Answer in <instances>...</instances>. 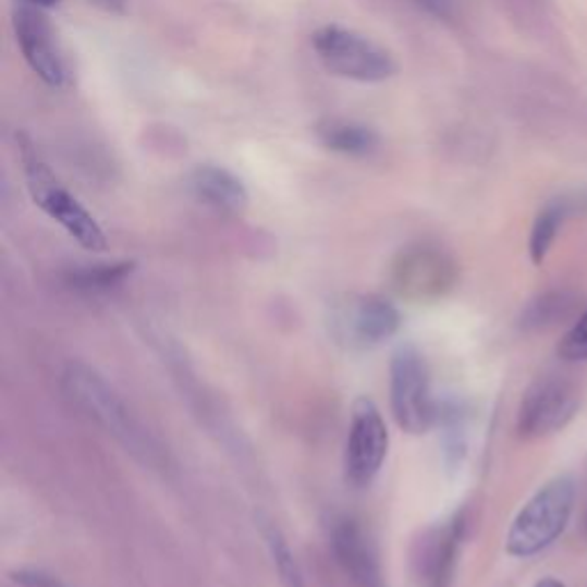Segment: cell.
<instances>
[{
  "instance_id": "cell-9",
  "label": "cell",
  "mask_w": 587,
  "mask_h": 587,
  "mask_svg": "<svg viewBox=\"0 0 587 587\" xmlns=\"http://www.w3.org/2000/svg\"><path fill=\"white\" fill-rule=\"evenodd\" d=\"M390 433L375 400L358 398L352 406L344 445V475L354 487H369L383 468Z\"/></svg>"
},
{
  "instance_id": "cell-23",
  "label": "cell",
  "mask_w": 587,
  "mask_h": 587,
  "mask_svg": "<svg viewBox=\"0 0 587 587\" xmlns=\"http://www.w3.org/2000/svg\"><path fill=\"white\" fill-rule=\"evenodd\" d=\"M19 3L33 5V8H39V10H51V8L60 5V0H19Z\"/></svg>"
},
{
  "instance_id": "cell-12",
  "label": "cell",
  "mask_w": 587,
  "mask_h": 587,
  "mask_svg": "<svg viewBox=\"0 0 587 587\" xmlns=\"http://www.w3.org/2000/svg\"><path fill=\"white\" fill-rule=\"evenodd\" d=\"M331 549L342 572L356 587H386L375 543L356 518L340 516L333 521Z\"/></svg>"
},
{
  "instance_id": "cell-1",
  "label": "cell",
  "mask_w": 587,
  "mask_h": 587,
  "mask_svg": "<svg viewBox=\"0 0 587 587\" xmlns=\"http://www.w3.org/2000/svg\"><path fill=\"white\" fill-rule=\"evenodd\" d=\"M62 390L68 400L83 413L85 418L99 425L106 433L122 443L126 452L138 456L149 466H159L161 452L157 441L126 406L118 390L108 383L95 367L85 363H70L62 372Z\"/></svg>"
},
{
  "instance_id": "cell-3",
  "label": "cell",
  "mask_w": 587,
  "mask_h": 587,
  "mask_svg": "<svg viewBox=\"0 0 587 587\" xmlns=\"http://www.w3.org/2000/svg\"><path fill=\"white\" fill-rule=\"evenodd\" d=\"M574 498L576 485L572 477H553L514 516L505 537V551L521 560L547 551L567 528L574 512Z\"/></svg>"
},
{
  "instance_id": "cell-14",
  "label": "cell",
  "mask_w": 587,
  "mask_h": 587,
  "mask_svg": "<svg viewBox=\"0 0 587 587\" xmlns=\"http://www.w3.org/2000/svg\"><path fill=\"white\" fill-rule=\"evenodd\" d=\"M319 143L335 155L363 159L379 149V134L372 126L344 118H323L315 124Z\"/></svg>"
},
{
  "instance_id": "cell-2",
  "label": "cell",
  "mask_w": 587,
  "mask_h": 587,
  "mask_svg": "<svg viewBox=\"0 0 587 587\" xmlns=\"http://www.w3.org/2000/svg\"><path fill=\"white\" fill-rule=\"evenodd\" d=\"M16 143L33 203L45 211L51 221H56L64 232H68L81 248L93 253L106 250L108 239L95 216L62 186V182L56 178V172L39 157L37 147L30 143L26 134H19Z\"/></svg>"
},
{
  "instance_id": "cell-19",
  "label": "cell",
  "mask_w": 587,
  "mask_h": 587,
  "mask_svg": "<svg viewBox=\"0 0 587 587\" xmlns=\"http://www.w3.org/2000/svg\"><path fill=\"white\" fill-rule=\"evenodd\" d=\"M558 356L567 363L587 360V310L574 321L572 329L560 340Z\"/></svg>"
},
{
  "instance_id": "cell-20",
  "label": "cell",
  "mask_w": 587,
  "mask_h": 587,
  "mask_svg": "<svg viewBox=\"0 0 587 587\" xmlns=\"http://www.w3.org/2000/svg\"><path fill=\"white\" fill-rule=\"evenodd\" d=\"M411 3H416L420 10L429 12L437 19H443V21L454 19V0H411Z\"/></svg>"
},
{
  "instance_id": "cell-25",
  "label": "cell",
  "mask_w": 587,
  "mask_h": 587,
  "mask_svg": "<svg viewBox=\"0 0 587 587\" xmlns=\"http://www.w3.org/2000/svg\"><path fill=\"white\" fill-rule=\"evenodd\" d=\"M585 526H587V521H585Z\"/></svg>"
},
{
  "instance_id": "cell-6",
  "label": "cell",
  "mask_w": 587,
  "mask_h": 587,
  "mask_svg": "<svg viewBox=\"0 0 587 587\" xmlns=\"http://www.w3.org/2000/svg\"><path fill=\"white\" fill-rule=\"evenodd\" d=\"M390 408L395 423L413 437L429 431L437 420L431 372L418 346L402 344L390 358Z\"/></svg>"
},
{
  "instance_id": "cell-11",
  "label": "cell",
  "mask_w": 587,
  "mask_h": 587,
  "mask_svg": "<svg viewBox=\"0 0 587 587\" xmlns=\"http://www.w3.org/2000/svg\"><path fill=\"white\" fill-rule=\"evenodd\" d=\"M466 533L464 514L427 528L413 543V574L420 587H452Z\"/></svg>"
},
{
  "instance_id": "cell-16",
  "label": "cell",
  "mask_w": 587,
  "mask_h": 587,
  "mask_svg": "<svg viewBox=\"0 0 587 587\" xmlns=\"http://www.w3.org/2000/svg\"><path fill=\"white\" fill-rule=\"evenodd\" d=\"M576 211V203L570 198H555L551 203L543 205L537 213V219L530 230V242H528V253L535 265H541L547 255L551 253L558 232L562 230L564 221Z\"/></svg>"
},
{
  "instance_id": "cell-7",
  "label": "cell",
  "mask_w": 587,
  "mask_h": 587,
  "mask_svg": "<svg viewBox=\"0 0 587 587\" xmlns=\"http://www.w3.org/2000/svg\"><path fill=\"white\" fill-rule=\"evenodd\" d=\"M460 280V267L439 246L416 244L404 248L390 269V282L398 296L413 303L445 298Z\"/></svg>"
},
{
  "instance_id": "cell-18",
  "label": "cell",
  "mask_w": 587,
  "mask_h": 587,
  "mask_svg": "<svg viewBox=\"0 0 587 587\" xmlns=\"http://www.w3.org/2000/svg\"><path fill=\"white\" fill-rule=\"evenodd\" d=\"M267 541H269V549H271V555H273V562H276V570H278V576L282 580V585L285 587H306L303 585V576H301V570L298 564L288 547L285 537L280 535L278 528H269L267 530Z\"/></svg>"
},
{
  "instance_id": "cell-5",
  "label": "cell",
  "mask_w": 587,
  "mask_h": 587,
  "mask_svg": "<svg viewBox=\"0 0 587 587\" xmlns=\"http://www.w3.org/2000/svg\"><path fill=\"white\" fill-rule=\"evenodd\" d=\"M313 49L326 70L346 81L383 83L398 74L393 56L350 28L321 26L313 35Z\"/></svg>"
},
{
  "instance_id": "cell-22",
  "label": "cell",
  "mask_w": 587,
  "mask_h": 587,
  "mask_svg": "<svg viewBox=\"0 0 587 587\" xmlns=\"http://www.w3.org/2000/svg\"><path fill=\"white\" fill-rule=\"evenodd\" d=\"M93 5H97L99 10L103 12H111V14H120L124 12V5H126V0H90Z\"/></svg>"
},
{
  "instance_id": "cell-21",
  "label": "cell",
  "mask_w": 587,
  "mask_h": 587,
  "mask_svg": "<svg viewBox=\"0 0 587 587\" xmlns=\"http://www.w3.org/2000/svg\"><path fill=\"white\" fill-rule=\"evenodd\" d=\"M16 583L24 585V587H62L56 578L45 576L39 572H21V574H16Z\"/></svg>"
},
{
  "instance_id": "cell-4",
  "label": "cell",
  "mask_w": 587,
  "mask_h": 587,
  "mask_svg": "<svg viewBox=\"0 0 587 587\" xmlns=\"http://www.w3.org/2000/svg\"><path fill=\"white\" fill-rule=\"evenodd\" d=\"M326 326L342 350L367 352L400 333L402 313L379 294H344L329 306Z\"/></svg>"
},
{
  "instance_id": "cell-13",
  "label": "cell",
  "mask_w": 587,
  "mask_h": 587,
  "mask_svg": "<svg viewBox=\"0 0 587 587\" xmlns=\"http://www.w3.org/2000/svg\"><path fill=\"white\" fill-rule=\"evenodd\" d=\"M188 188L195 200L219 213H242L248 207L244 182L223 166H198L188 175Z\"/></svg>"
},
{
  "instance_id": "cell-17",
  "label": "cell",
  "mask_w": 587,
  "mask_h": 587,
  "mask_svg": "<svg viewBox=\"0 0 587 587\" xmlns=\"http://www.w3.org/2000/svg\"><path fill=\"white\" fill-rule=\"evenodd\" d=\"M136 271V262L120 259V262H99V265H83L74 267L64 276L68 288L83 294H101L120 288L126 278H132Z\"/></svg>"
},
{
  "instance_id": "cell-24",
  "label": "cell",
  "mask_w": 587,
  "mask_h": 587,
  "mask_svg": "<svg viewBox=\"0 0 587 587\" xmlns=\"http://www.w3.org/2000/svg\"><path fill=\"white\" fill-rule=\"evenodd\" d=\"M535 587H567V585H564L562 580H558V578H551V576H547V578H541Z\"/></svg>"
},
{
  "instance_id": "cell-8",
  "label": "cell",
  "mask_w": 587,
  "mask_h": 587,
  "mask_svg": "<svg viewBox=\"0 0 587 587\" xmlns=\"http://www.w3.org/2000/svg\"><path fill=\"white\" fill-rule=\"evenodd\" d=\"M580 406L578 388L560 375L537 377L524 393L516 416L521 439L537 441L567 427Z\"/></svg>"
},
{
  "instance_id": "cell-10",
  "label": "cell",
  "mask_w": 587,
  "mask_h": 587,
  "mask_svg": "<svg viewBox=\"0 0 587 587\" xmlns=\"http://www.w3.org/2000/svg\"><path fill=\"white\" fill-rule=\"evenodd\" d=\"M47 10L19 3L12 14L16 45L24 53L28 68L51 88H64L70 81L68 62L62 58L56 30Z\"/></svg>"
},
{
  "instance_id": "cell-15",
  "label": "cell",
  "mask_w": 587,
  "mask_h": 587,
  "mask_svg": "<svg viewBox=\"0 0 587 587\" xmlns=\"http://www.w3.org/2000/svg\"><path fill=\"white\" fill-rule=\"evenodd\" d=\"M578 308V294L570 290H551L535 296L524 315H521V326L526 331H547L553 326L574 317Z\"/></svg>"
}]
</instances>
